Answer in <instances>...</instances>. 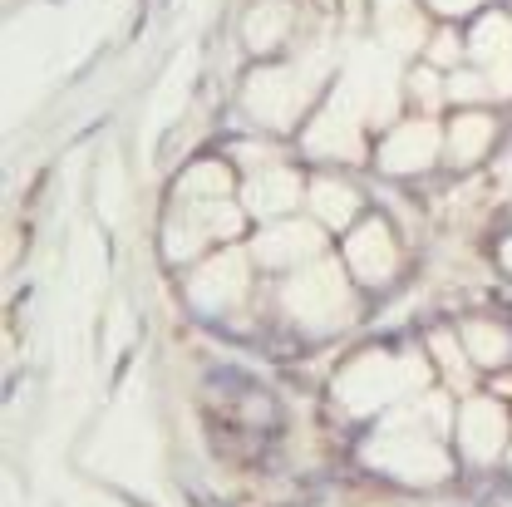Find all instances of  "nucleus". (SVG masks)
<instances>
[{
  "instance_id": "obj_7",
  "label": "nucleus",
  "mask_w": 512,
  "mask_h": 507,
  "mask_svg": "<svg viewBox=\"0 0 512 507\" xmlns=\"http://www.w3.org/2000/svg\"><path fill=\"white\" fill-rule=\"evenodd\" d=\"M468 350H473V360L498 365V360L508 355V335H503L498 325H473V330H468Z\"/></svg>"
},
{
  "instance_id": "obj_4",
  "label": "nucleus",
  "mask_w": 512,
  "mask_h": 507,
  "mask_svg": "<svg viewBox=\"0 0 512 507\" xmlns=\"http://www.w3.org/2000/svg\"><path fill=\"white\" fill-rule=\"evenodd\" d=\"M296 202V178L291 173H271V178H256L252 183V207L256 212H281Z\"/></svg>"
},
{
  "instance_id": "obj_12",
  "label": "nucleus",
  "mask_w": 512,
  "mask_h": 507,
  "mask_svg": "<svg viewBox=\"0 0 512 507\" xmlns=\"http://www.w3.org/2000/svg\"><path fill=\"white\" fill-rule=\"evenodd\" d=\"M434 350H439V360L448 365V375H463V360H458V350L448 340H434Z\"/></svg>"
},
{
  "instance_id": "obj_11",
  "label": "nucleus",
  "mask_w": 512,
  "mask_h": 507,
  "mask_svg": "<svg viewBox=\"0 0 512 507\" xmlns=\"http://www.w3.org/2000/svg\"><path fill=\"white\" fill-rule=\"evenodd\" d=\"M453 94H458V99H473V94H483L478 74H458V79H453Z\"/></svg>"
},
{
  "instance_id": "obj_6",
  "label": "nucleus",
  "mask_w": 512,
  "mask_h": 507,
  "mask_svg": "<svg viewBox=\"0 0 512 507\" xmlns=\"http://www.w3.org/2000/svg\"><path fill=\"white\" fill-rule=\"evenodd\" d=\"M488 138H493V128H488V119H458V128H453V158H478L483 148H488Z\"/></svg>"
},
{
  "instance_id": "obj_9",
  "label": "nucleus",
  "mask_w": 512,
  "mask_h": 507,
  "mask_svg": "<svg viewBox=\"0 0 512 507\" xmlns=\"http://www.w3.org/2000/svg\"><path fill=\"white\" fill-rule=\"evenodd\" d=\"M281 30H286V10H281V5H261V10L252 15V25H247L252 45H271Z\"/></svg>"
},
{
  "instance_id": "obj_10",
  "label": "nucleus",
  "mask_w": 512,
  "mask_h": 507,
  "mask_svg": "<svg viewBox=\"0 0 512 507\" xmlns=\"http://www.w3.org/2000/svg\"><path fill=\"white\" fill-rule=\"evenodd\" d=\"M222 188H227L222 168H202V173H192L188 178V192H222Z\"/></svg>"
},
{
  "instance_id": "obj_2",
  "label": "nucleus",
  "mask_w": 512,
  "mask_h": 507,
  "mask_svg": "<svg viewBox=\"0 0 512 507\" xmlns=\"http://www.w3.org/2000/svg\"><path fill=\"white\" fill-rule=\"evenodd\" d=\"M463 429H468L463 439H468V453H473V458H493L498 444H503V419H498L493 404H468Z\"/></svg>"
},
{
  "instance_id": "obj_5",
  "label": "nucleus",
  "mask_w": 512,
  "mask_h": 507,
  "mask_svg": "<svg viewBox=\"0 0 512 507\" xmlns=\"http://www.w3.org/2000/svg\"><path fill=\"white\" fill-rule=\"evenodd\" d=\"M261 252H266V261H296V256L316 252V237L306 232V227H291V232H271L266 242H261Z\"/></svg>"
},
{
  "instance_id": "obj_3",
  "label": "nucleus",
  "mask_w": 512,
  "mask_h": 507,
  "mask_svg": "<svg viewBox=\"0 0 512 507\" xmlns=\"http://www.w3.org/2000/svg\"><path fill=\"white\" fill-rule=\"evenodd\" d=\"M350 256H355V266L365 271V281H380L384 271H389V261H394L389 242H384V227L360 232V237H355V247H350Z\"/></svg>"
},
{
  "instance_id": "obj_14",
  "label": "nucleus",
  "mask_w": 512,
  "mask_h": 507,
  "mask_svg": "<svg viewBox=\"0 0 512 507\" xmlns=\"http://www.w3.org/2000/svg\"><path fill=\"white\" fill-rule=\"evenodd\" d=\"M434 5H444V10H463V5H473V0H434Z\"/></svg>"
},
{
  "instance_id": "obj_1",
  "label": "nucleus",
  "mask_w": 512,
  "mask_h": 507,
  "mask_svg": "<svg viewBox=\"0 0 512 507\" xmlns=\"http://www.w3.org/2000/svg\"><path fill=\"white\" fill-rule=\"evenodd\" d=\"M434 148H439L434 124H409V128H399V133L389 138L384 163H389V168H399V173H409V168H424V163L434 158Z\"/></svg>"
},
{
  "instance_id": "obj_8",
  "label": "nucleus",
  "mask_w": 512,
  "mask_h": 507,
  "mask_svg": "<svg viewBox=\"0 0 512 507\" xmlns=\"http://www.w3.org/2000/svg\"><path fill=\"white\" fill-rule=\"evenodd\" d=\"M316 207H320V217H325V222H345V217L355 212V197H350L345 188H335V183H320Z\"/></svg>"
},
{
  "instance_id": "obj_13",
  "label": "nucleus",
  "mask_w": 512,
  "mask_h": 507,
  "mask_svg": "<svg viewBox=\"0 0 512 507\" xmlns=\"http://www.w3.org/2000/svg\"><path fill=\"white\" fill-rule=\"evenodd\" d=\"M453 55H458V45H453V35H444V40H439V45H434V60H453Z\"/></svg>"
}]
</instances>
